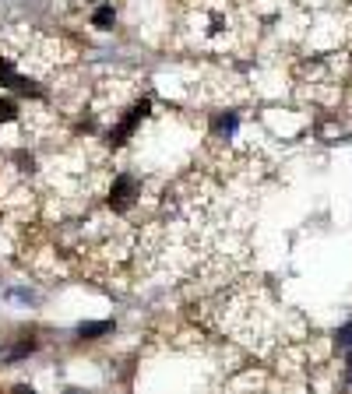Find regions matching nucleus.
I'll list each match as a JSON object with an SVG mask.
<instances>
[{
	"label": "nucleus",
	"instance_id": "obj_1",
	"mask_svg": "<svg viewBox=\"0 0 352 394\" xmlns=\"http://www.w3.org/2000/svg\"><path fill=\"white\" fill-rule=\"evenodd\" d=\"M138 194H141V183H138V176H131V173H120V176L113 180V190H110V208H113V212H127V208L138 201Z\"/></svg>",
	"mask_w": 352,
	"mask_h": 394
},
{
	"label": "nucleus",
	"instance_id": "obj_2",
	"mask_svg": "<svg viewBox=\"0 0 352 394\" xmlns=\"http://www.w3.org/2000/svg\"><path fill=\"white\" fill-rule=\"evenodd\" d=\"M148 110H152V103H148V98H141V103H134V106H131V113H127V117H124V120H120V124H117V127H113V131L106 134V141H110L113 148H120V145H124V141H127V138H131V134L138 131V124H141V120L148 117Z\"/></svg>",
	"mask_w": 352,
	"mask_h": 394
},
{
	"label": "nucleus",
	"instance_id": "obj_3",
	"mask_svg": "<svg viewBox=\"0 0 352 394\" xmlns=\"http://www.w3.org/2000/svg\"><path fill=\"white\" fill-rule=\"evenodd\" d=\"M0 85H8V88H15V92H22V95H32V98H39L43 92L29 81V78H22L15 67H11V60L8 57H0Z\"/></svg>",
	"mask_w": 352,
	"mask_h": 394
},
{
	"label": "nucleus",
	"instance_id": "obj_4",
	"mask_svg": "<svg viewBox=\"0 0 352 394\" xmlns=\"http://www.w3.org/2000/svg\"><path fill=\"white\" fill-rule=\"evenodd\" d=\"M236 127H240L236 113H222V117H215V120H212V134H215L219 141H229V138L236 134Z\"/></svg>",
	"mask_w": 352,
	"mask_h": 394
},
{
	"label": "nucleus",
	"instance_id": "obj_5",
	"mask_svg": "<svg viewBox=\"0 0 352 394\" xmlns=\"http://www.w3.org/2000/svg\"><path fill=\"white\" fill-rule=\"evenodd\" d=\"M113 331V321H88V324H81L78 328V338H103V335H110Z\"/></svg>",
	"mask_w": 352,
	"mask_h": 394
},
{
	"label": "nucleus",
	"instance_id": "obj_6",
	"mask_svg": "<svg viewBox=\"0 0 352 394\" xmlns=\"http://www.w3.org/2000/svg\"><path fill=\"white\" fill-rule=\"evenodd\" d=\"M36 349H39V342H36V338H25V342H18V345H11V349L4 352V363H18V359L32 356Z\"/></svg>",
	"mask_w": 352,
	"mask_h": 394
},
{
	"label": "nucleus",
	"instance_id": "obj_7",
	"mask_svg": "<svg viewBox=\"0 0 352 394\" xmlns=\"http://www.w3.org/2000/svg\"><path fill=\"white\" fill-rule=\"evenodd\" d=\"M92 25H96V29H113V25H117V11H113V8H99V11L92 15Z\"/></svg>",
	"mask_w": 352,
	"mask_h": 394
},
{
	"label": "nucleus",
	"instance_id": "obj_8",
	"mask_svg": "<svg viewBox=\"0 0 352 394\" xmlns=\"http://www.w3.org/2000/svg\"><path fill=\"white\" fill-rule=\"evenodd\" d=\"M11 120H18V103L0 98V124H11Z\"/></svg>",
	"mask_w": 352,
	"mask_h": 394
},
{
	"label": "nucleus",
	"instance_id": "obj_9",
	"mask_svg": "<svg viewBox=\"0 0 352 394\" xmlns=\"http://www.w3.org/2000/svg\"><path fill=\"white\" fill-rule=\"evenodd\" d=\"M335 345H338V349H352V321L335 331Z\"/></svg>",
	"mask_w": 352,
	"mask_h": 394
},
{
	"label": "nucleus",
	"instance_id": "obj_10",
	"mask_svg": "<svg viewBox=\"0 0 352 394\" xmlns=\"http://www.w3.org/2000/svg\"><path fill=\"white\" fill-rule=\"evenodd\" d=\"M8 296L11 300H22V303H36V292H29V289H11Z\"/></svg>",
	"mask_w": 352,
	"mask_h": 394
},
{
	"label": "nucleus",
	"instance_id": "obj_11",
	"mask_svg": "<svg viewBox=\"0 0 352 394\" xmlns=\"http://www.w3.org/2000/svg\"><path fill=\"white\" fill-rule=\"evenodd\" d=\"M345 377L352 380V352H349V370H345Z\"/></svg>",
	"mask_w": 352,
	"mask_h": 394
}]
</instances>
